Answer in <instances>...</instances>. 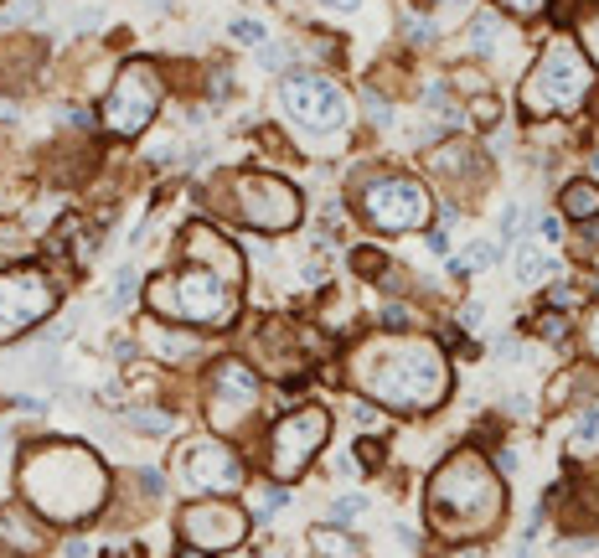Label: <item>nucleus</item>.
Segmentation results:
<instances>
[{
  "instance_id": "c9c22d12",
  "label": "nucleus",
  "mask_w": 599,
  "mask_h": 558,
  "mask_svg": "<svg viewBox=\"0 0 599 558\" xmlns=\"http://www.w3.org/2000/svg\"><path fill=\"white\" fill-rule=\"evenodd\" d=\"M537 331H543V336H563V320H558V310H543Z\"/></svg>"
},
{
  "instance_id": "2eb2a0df",
  "label": "nucleus",
  "mask_w": 599,
  "mask_h": 558,
  "mask_svg": "<svg viewBox=\"0 0 599 558\" xmlns=\"http://www.w3.org/2000/svg\"><path fill=\"white\" fill-rule=\"evenodd\" d=\"M512 274H517V285H548V279H558V259L548 254V243H522L517 259H512Z\"/></svg>"
},
{
  "instance_id": "4c0bfd02",
  "label": "nucleus",
  "mask_w": 599,
  "mask_h": 558,
  "mask_svg": "<svg viewBox=\"0 0 599 558\" xmlns=\"http://www.w3.org/2000/svg\"><path fill=\"white\" fill-rule=\"evenodd\" d=\"M63 558H94V548H88V538H73L63 548Z\"/></svg>"
},
{
  "instance_id": "6ab92c4d",
  "label": "nucleus",
  "mask_w": 599,
  "mask_h": 558,
  "mask_svg": "<svg viewBox=\"0 0 599 558\" xmlns=\"http://www.w3.org/2000/svg\"><path fill=\"white\" fill-rule=\"evenodd\" d=\"M574 450H579V455L599 450V399H589L579 409V419H574Z\"/></svg>"
},
{
  "instance_id": "49530a36",
  "label": "nucleus",
  "mask_w": 599,
  "mask_h": 558,
  "mask_svg": "<svg viewBox=\"0 0 599 558\" xmlns=\"http://www.w3.org/2000/svg\"><path fill=\"white\" fill-rule=\"evenodd\" d=\"M145 5H150V11H160V5H166V0H145Z\"/></svg>"
},
{
  "instance_id": "7c9ffc66",
  "label": "nucleus",
  "mask_w": 599,
  "mask_h": 558,
  "mask_svg": "<svg viewBox=\"0 0 599 558\" xmlns=\"http://www.w3.org/2000/svg\"><path fill=\"white\" fill-rule=\"evenodd\" d=\"M496 5H502V11H512V16H537L548 0H496Z\"/></svg>"
},
{
  "instance_id": "f704fd0d",
  "label": "nucleus",
  "mask_w": 599,
  "mask_h": 558,
  "mask_svg": "<svg viewBox=\"0 0 599 558\" xmlns=\"http://www.w3.org/2000/svg\"><path fill=\"white\" fill-rule=\"evenodd\" d=\"M284 57H289L284 47H269V42L259 47V63H264V67H284Z\"/></svg>"
},
{
  "instance_id": "f3484780",
  "label": "nucleus",
  "mask_w": 599,
  "mask_h": 558,
  "mask_svg": "<svg viewBox=\"0 0 599 558\" xmlns=\"http://www.w3.org/2000/svg\"><path fill=\"white\" fill-rule=\"evenodd\" d=\"M563 212L579 218V223H589V218L599 212V187L594 181H568L563 187Z\"/></svg>"
},
{
  "instance_id": "473e14b6",
  "label": "nucleus",
  "mask_w": 599,
  "mask_h": 558,
  "mask_svg": "<svg viewBox=\"0 0 599 558\" xmlns=\"http://www.w3.org/2000/svg\"><path fill=\"white\" fill-rule=\"evenodd\" d=\"M94 26H104V11H78V16H73V32H94Z\"/></svg>"
},
{
  "instance_id": "4be33fe9",
  "label": "nucleus",
  "mask_w": 599,
  "mask_h": 558,
  "mask_svg": "<svg viewBox=\"0 0 599 558\" xmlns=\"http://www.w3.org/2000/svg\"><path fill=\"white\" fill-rule=\"evenodd\" d=\"M491 264H496V249H491V243H471V249L450 264V274H475V269H491Z\"/></svg>"
},
{
  "instance_id": "37998d69",
  "label": "nucleus",
  "mask_w": 599,
  "mask_h": 558,
  "mask_svg": "<svg viewBox=\"0 0 599 558\" xmlns=\"http://www.w3.org/2000/svg\"><path fill=\"white\" fill-rule=\"evenodd\" d=\"M320 5H326V11H347V16H351V11H357L362 0H320Z\"/></svg>"
},
{
  "instance_id": "a878e982",
  "label": "nucleus",
  "mask_w": 599,
  "mask_h": 558,
  "mask_svg": "<svg viewBox=\"0 0 599 558\" xmlns=\"http://www.w3.org/2000/svg\"><path fill=\"white\" fill-rule=\"evenodd\" d=\"M351 269L367 274V279H378V274H382V254H378V249H351Z\"/></svg>"
},
{
  "instance_id": "9d476101",
  "label": "nucleus",
  "mask_w": 599,
  "mask_h": 558,
  "mask_svg": "<svg viewBox=\"0 0 599 558\" xmlns=\"http://www.w3.org/2000/svg\"><path fill=\"white\" fill-rule=\"evenodd\" d=\"M233 187H238V218L249 228H259V233H289L300 223V192L289 181L243 171Z\"/></svg>"
},
{
  "instance_id": "ddd939ff",
  "label": "nucleus",
  "mask_w": 599,
  "mask_h": 558,
  "mask_svg": "<svg viewBox=\"0 0 599 558\" xmlns=\"http://www.w3.org/2000/svg\"><path fill=\"white\" fill-rule=\"evenodd\" d=\"M207 393H212V399H207V419L218 424V434L243 430V424L259 414V378H253L243 362H218Z\"/></svg>"
},
{
  "instance_id": "e433bc0d",
  "label": "nucleus",
  "mask_w": 599,
  "mask_h": 558,
  "mask_svg": "<svg viewBox=\"0 0 599 558\" xmlns=\"http://www.w3.org/2000/svg\"><path fill=\"white\" fill-rule=\"evenodd\" d=\"M481 316H486V310H481V300H471V305H465V316H460V326H465V331H475V326H481Z\"/></svg>"
},
{
  "instance_id": "4468645a",
  "label": "nucleus",
  "mask_w": 599,
  "mask_h": 558,
  "mask_svg": "<svg viewBox=\"0 0 599 558\" xmlns=\"http://www.w3.org/2000/svg\"><path fill=\"white\" fill-rule=\"evenodd\" d=\"M249 533V517L233 507V502H197V507L181 512V538L191 548H238Z\"/></svg>"
},
{
  "instance_id": "bb28decb",
  "label": "nucleus",
  "mask_w": 599,
  "mask_h": 558,
  "mask_svg": "<svg viewBox=\"0 0 599 558\" xmlns=\"http://www.w3.org/2000/svg\"><path fill=\"white\" fill-rule=\"evenodd\" d=\"M42 16H47L42 0H16V5H5V21H42Z\"/></svg>"
},
{
  "instance_id": "a19ab883",
  "label": "nucleus",
  "mask_w": 599,
  "mask_h": 558,
  "mask_svg": "<svg viewBox=\"0 0 599 558\" xmlns=\"http://www.w3.org/2000/svg\"><path fill=\"white\" fill-rule=\"evenodd\" d=\"M382 320H388V326H409V310H403V305H388V310H382Z\"/></svg>"
},
{
  "instance_id": "5701e85b",
  "label": "nucleus",
  "mask_w": 599,
  "mask_h": 558,
  "mask_svg": "<svg viewBox=\"0 0 599 558\" xmlns=\"http://www.w3.org/2000/svg\"><path fill=\"white\" fill-rule=\"evenodd\" d=\"M0 543H5V548H21L26 558L42 548V538H36V533H26V527H21V517H5V527H0Z\"/></svg>"
},
{
  "instance_id": "7ed1b4c3",
  "label": "nucleus",
  "mask_w": 599,
  "mask_h": 558,
  "mask_svg": "<svg viewBox=\"0 0 599 558\" xmlns=\"http://www.w3.org/2000/svg\"><path fill=\"white\" fill-rule=\"evenodd\" d=\"M21 492L52 522H83V517H94L104 507L109 476L78 445H36L21 461Z\"/></svg>"
},
{
  "instance_id": "cd10ccee",
  "label": "nucleus",
  "mask_w": 599,
  "mask_h": 558,
  "mask_svg": "<svg viewBox=\"0 0 599 558\" xmlns=\"http://www.w3.org/2000/svg\"><path fill=\"white\" fill-rule=\"evenodd\" d=\"M362 512H367V496H336V502H331V517H336V522L362 517Z\"/></svg>"
},
{
  "instance_id": "f257e3e1",
  "label": "nucleus",
  "mask_w": 599,
  "mask_h": 558,
  "mask_svg": "<svg viewBox=\"0 0 599 558\" xmlns=\"http://www.w3.org/2000/svg\"><path fill=\"white\" fill-rule=\"evenodd\" d=\"M187 269L160 274L150 285V310L166 320H187V326H233L238 316V279H243V259L228 238L212 228H187L181 238Z\"/></svg>"
},
{
  "instance_id": "a18cd8bd",
  "label": "nucleus",
  "mask_w": 599,
  "mask_h": 558,
  "mask_svg": "<svg viewBox=\"0 0 599 558\" xmlns=\"http://www.w3.org/2000/svg\"><path fill=\"white\" fill-rule=\"evenodd\" d=\"M181 558H202V548H191V543H187V548H181Z\"/></svg>"
},
{
  "instance_id": "423d86ee",
  "label": "nucleus",
  "mask_w": 599,
  "mask_h": 558,
  "mask_svg": "<svg viewBox=\"0 0 599 558\" xmlns=\"http://www.w3.org/2000/svg\"><path fill=\"white\" fill-rule=\"evenodd\" d=\"M279 104L289 114V125H300L305 135H336L351 119V98L331 78H316V73H289L279 83Z\"/></svg>"
},
{
  "instance_id": "20e7f679",
  "label": "nucleus",
  "mask_w": 599,
  "mask_h": 558,
  "mask_svg": "<svg viewBox=\"0 0 599 558\" xmlns=\"http://www.w3.org/2000/svg\"><path fill=\"white\" fill-rule=\"evenodd\" d=\"M502 481L486 465V455L460 450L429 476L424 492V512L440 533H486L502 517Z\"/></svg>"
},
{
  "instance_id": "39448f33",
  "label": "nucleus",
  "mask_w": 599,
  "mask_h": 558,
  "mask_svg": "<svg viewBox=\"0 0 599 558\" xmlns=\"http://www.w3.org/2000/svg\"><path fill=\"white\" fill-rule=\"evenodd\" d=\"M589 88H594V63L584 57V47L558 36V42L543 47L537 67L522 83V109L527 114H574L589 98Z\"/></svg>"
},
{
  "instance_id": "412c9836",
  "label": "nucleus",
  "mask_w": 599,
  "mask_h": 558,
  "mask_svg": "<svg viewBox=\"0 0 599 558\" xmlns=\"http://www.w3.org/2000/svg\"><path fill=\"white\" fill-rule=\"evenodd\" d=\"M228 32H233L238 47H264V42H269V26L259 16H233V21H228Z\"/></svg>"
},
{
  "instance_id": "1a4fd4ad",
  "label": "nucleus",
  "mask_w": 599,
  "mask_h": 558,
  "mask_svg": "<svg viewBox=\"0 0 599 558\" xmlns=\"http://www.w3.org/2000/svg\"><path fill=\"white\" fill-rule=\"evenodd\" d=\"M326 430H331L326 409H295V414H284L279 424H274V434H269V476L295 481L305 465L316 461Z\"/></svg>"
},
{
  "instance_id": "c756f323",
  "label": "nucleus",
  "mask_w": 599,
  "mask_h": 558,
  "mask_svg": "<svg viewBox=\"0 0 599 558\" xmlns=\"http://www.w3.org/2000/svg\"><path fill=\"white\" fill-rule=\"evenodd\" d=\"M584 57L599 63V16H584Z\"/></svg>"
},
{
  "instance_id": "79ce46f5",
  "label": "nucleus",
  "mask_w": 599,
  "mask_h": 558,
  "mask_svg": "<svg viewBox=\"0 0 599 558\" xmlns=\"http://www.w3.org/2000/svg\"><path fill=\"white\" fill-rule=\"evenodd\" d=\"M579 233H584V249H599V223H594V218H589V223H584Z\"/></svg>"
},
{
  "instance_id": "6e6552de",
  "label": "nucleus",
  "mask_w": 599,
  "mask_h": 558,
  "mask_svg": "<svg viewBox=\"0 0 599 558\" xmlns=\"http://www.w3.org/2000/svg\"><path fill=\"white\" fill-rule=\"evenodd\" d=\"M160 109V78L150 63H125V73L114 78L109 98H104V125L114 135H145Z\"/></svg>"
},
{
  "instance_id": "2f4dec72",
  "label": "nucleus",
  "mask_w": 599,
  "mask_h": 558,
  "mask_svg": "<svg viewBox=\"0 0 599 558\" xmlns=\"http://www.w3.org/2000/svg\"><path fill=\"white\" fill-rule=\"evenodd\" d=\"M517 228H522V208H517V202H512V208L502 212V238L512 243V238H517Z\"/></svg>"
},
{
  "instance_id": "c85d7f7f",
  "label": "nucleus",
  "mask_w": 599,
  "mask_h": 558,
  "mask_svg": "<svg viewBox=\"0 0 599 558\" xmlns=\"http://www.w3.org/2000/svg\"><path fill=\"white\" fill-rule=\"evenodd\" d=\"M533 233H537V243H558L563 238V223H558V212H543L533 223Z\"/></svg>"
},
{
  "instance_id": "0eeeda50",
  "label": "nucleus",
  "mask_w": 599,
  "mask_h": 558,
  "mask_svg": "<svg viewBox=\"0 0 599 558\" xmlns=\"http://www.w3.org/2000/svg\"><path fill=\"white\" fill-rule=\"evenodd\" d=\"M429 202L424 181H413V176H372L362 187V218L378 233H413V228L429 223Z\"/></svg>"
},
{
  "instance_id": "dca6fc26",
  "label": "nucleus",
  "mask_w": 599,
  "mask_h": 558,
  "mask_svg": "<svg viewBox=\"0 0 599 558\" xmlns=\"http://www.w3.org/2000/svg\"><path fill=\"white\" fill-rule=\"evenodd\" d=\"M502 16L496 11H475L471 26H465V52L471 57H496V47H502Z\"/></svg>"
},
{
  "instance_id": "aec40b11",
  "label": "nucleus",
  "mask_w": 599,
  "mask_h": 558,
  "mask_svg": "<svg viewBox=\"0 0 599 558\" xmlns=\"http://www.w3.org/2000/svg\"><path fill=\"white\" fill-rule=\"evenodd\" d=\"M150 347H156L166 362H187L191 351H197V341H191V336H181V331H166V326H156V331H150Z\"/></svg>"
},
{
  "instance_id": "72a5a7b5",
  "label": "nucleus",
  "mask_w": 599,
  "mask_h": 558,
  "mask_svg": "<svg viewBox=\"0 0 599 558\" xmlns=\"http://www.w3.org/2000/svg\"><path fill=\"white\" fill-rule=\"evenodd\" d=\"M135 481H140V492H145V496H160V492H166V481H160V471H140Z\"/></svg>"
},
{
  "instance_id": "ea45409f",
  "label": "nucleus",
  "mask_w": 599,
  "mask_h": 558,
  "mask_svg": "<svg viewBox=\"0 0 599 558\" xmlns=\"http://www.w3.org/2000/svg\"><path fill=\"white\" fill-rule=\"evenodd\" d=\"M475 119H481V125H496V104H491V98H481V104H475Z\"/></svg>"
},
{
  "instance_id": "f8f14e48",
  "label": "nucleus",
  "mask_w": 599,
  "mask_h": 558,
  "mask_svg": "<svg viewBox=\"0 0 599 558\" xmlns=\"http://www.w3.org/2000/svg\"><path fill=\"white\" fill-rule=\"evenodd\" d=\"M176 486L181 492H238L243 486V461L233 455V445L222 440H191L176 455Z\"/></svg>"
},
{
  "instance_id": "f03ea898",
  "label": "nucleus",
  "mask_w": 599,
  "mask_h": 558,
  "mask_svg": "<svg viewBox=\"0 0 599 558\" xmlns=\"http://www.w3.org/2000/svg\"><path fill=\"white\" fill-rule=\"evenodd\" d=\"M351 383L398 414H429L450 393V362L424 336H378L351 351Z\"/></svg>"
},
{
  "instance_id": "c03bdc74",
  "label": "nucleus",
  "mask_w": 599,
  "mask_h": 558,
  "mask_svg": "<svg viewBox=\"0 0 599 558\" xmlns=\"http://www.w3.org/2000/svg\"><path fill=\"white\" fill-rule=\"evenodd\" d=\"M429 5H444V11H460V5H471V0H429Z\"/></svg>"
},
{
  "instance_id": "b1692460",
  "label": "nucleus",
  "mask_w": 599,
  "mask_h": 558,
  "mask_svg": "<svg viewBox=\"0 0 599 558\" xmlns=\"http://www.w3.org/2000/svg\"><path fill=\"white\" fill-rule=\"evenodd\" d=\"M129 424L145 434H171L176 430V419L171 414H160V409H129Z\"/></svg>"
},
{
  "instance_id": "9b49d317",
  "label": "nucleus",
  "mask_w": 599,
  "mask_h": 558,
  "mask_svg": "<svg viewBox=\"0 0 599 558\" xmlns=\"http://www.w3.org/2000/svg\"><path fill=\"white\" fill-rule=\"evenodd\" d=\"M52 305H57V289L42 269H11L0 274V341H11V336H26L32 326L52 316Z\"/></svg>"
},
{
  "instance_id": "a211bd4d",
  "label": "nucleus",
  "mask_w": 599,
  "mask_h": 558,
  "mask_svg": "<svg viewBox=\"0 0 599 558\" xmlns=\"http://www.w3.org/2000/svg\"><path fill=\"white\" fill-rule=\"evenodd\" d=\"M135 295H140V269H135V264H125V269H114V279H109V295H104V305H109L114 316H119V310H129V305H135Z\"/></svg>"
},
{
  "instance_id": "58836bf2",
  "label": "nucleus",
  "mask_w": 599,
  "mask_h": 558,
  "mask_svg": "<svg viewBox=\"0 0 599 558\" xmlns=\"http://www.w3.org/2000/svg\"><path fill=\"white\" fill-rule=\"evenodd\" d=\"M584 341H589V351L599 357V310L589 316V326H584Z\"/></svg>"
},
{
  "instance_id": "393cba45",
  "label": "nucleus",
  "mask_w": 599,
  "mask_h": 558,
  "mask_svg": "<svg viewBox=\"0 0 599 558\" xmlns=\"http://www.w3.org/2000/svg\"><path fill=\"white\" fill-rule=\"evenodd\" d=\"M316 548H320V553H331V558H351V553H357V543H351V538H336V533H326V527L316 533Z\"/></svg>"
}]
</instances>
